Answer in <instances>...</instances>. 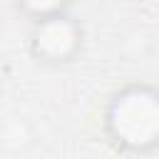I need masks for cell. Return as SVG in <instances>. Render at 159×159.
I'll list each match as a JSON object with an SVG mask.
<instances>
[{"label": "cell", "instance_id": "obj_1", "mask_svg": "<svg viewBox=\"0 0 159 159\" xmlns=\"http://www.w3.org/2000/svg\"><path fill=\"white\" fill-rule=\"evenodd\" d=\"M107 144L127 157L159 152V87L147 80H129L117 87L102 109Z\"/></svg>", "mask_w": 159, "mask_h": 159}, {"label": "cell", "instance_id": "obj_2", "mask_svg": "<svg viewBox=\"0 0 159 159\" xmlns=\"http://www.w3.org/2000/svg\"><path fill=\"white\" fill-rule=\"evenodd\" d=\"M84 25L72 12H62L30 25L27 52L42 67H65L72 65L84 50Z\"/></svg>", "mask_w": 159, "mask_h": 159}, {"label": "cell", "instance_id": "obj_3", "mask_svg": "<svg viewBox=\"0 0 159 159\" xmlns=\"http://www.w3.org/2000/svg\"><path fill=\"white\" fill-rule=\"evenodd\" d=\"M72 2L75 0H12L15 10L32 25L62 12H72Z\"/></svg>", "mask_w": 159, "mask_h": 159}]
</instances>
